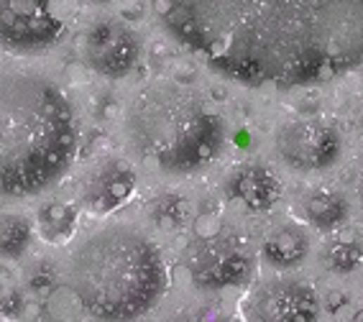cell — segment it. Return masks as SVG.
<instances>
[{
    "label": "cell",
    "instance_id": "obj_6",
    "mask_svg": "<svg viewBox=\"0 0 363 322\" xmlns=\"http://www.w3.org/2000/svg\"><path fill=\"white\" fill-rule=\"evenodd\" d=\"M276 148L281 159L292 169L300 172H314V169L328 167L338 156L340 139L330 126L312 118L289 120L276 134Z\"/></svg>",
    "mask_w": 363,
    "mask_h": 322
},
{
    "label": "cell",
    "instance_id": "obj_7",
    "mask_svg": "<svg viewBox=\"0 0 363 322\" xmlns=\"http://www.w3.org/2000/svg\"><path fill=\"white\" fill-rule=\"evenodd\" d=\"M82 54L92 72L103 77H123L136 62L139 44L123 23L100 18L82 34Z\"/></svg>",
    "mask_w": 363,
    "mask_h": 322
},
{
    "label": "cell",
    "instance_id": "obj_10",
    "mask_svg": "<svg viewBox=\"0 0 363 322\" xmlns=\"http://www.w3.org/2000/svg\"><path fill=\"white\" fill-rule=\"evenodd\" d=\"M133 189V174L126 164L115 159L103 161L98 169H92L87 182H84V202L92 210L108 212L118 207Z\"/></svg>",
    "mask_w": 363,
    "mask_h": 322
},
{
    "label": "cell",
    "instance_id": "obj_16",
    "mask_svg": "<svg viewBox=\"0 0 363 322\" xmlns=\"http://www.w3.org/2000/svg\"><path fill=\"white\" fill-rule=\"evenodd\" d=\"M42 225L46 233H62V236H67L72 231V225H75V215L64 205H51L49 210L44 212Z\"/></svg>",
    "mask_w": 363,
    "mask_h": 322
},
{
    "label": "cell",
    "instance_id": "obj_3",
    "mask_svg": "<svg viewBox=\"0 0 363 322\" xmlns=\"http://www.w3.org/2000/svg\"><path fill=\"white\" fill-rule=\"evenodd\" d=\"M123 128L141 167L164 174H195L225 143L223 120L187 82L154 79L133 92Z\"/></svg>",
    "mask_w": 363,
    "mask_h": 322
},
{
    "label": "cell",
    "instance_id": "obj_11",
    "mask_svg": "<svg viewBox=\"0 0 363 322\" xmlns=\"http://www.w3.org/2000/svg\"><path fill=\"white\" fill-rule=\"evenodd\" d=\"M238 195L243 197V202L251 205V207H269L276 197V179L264 169H251L248 174L241 176Z\"/></svg>",
    "mask_w": 363,
    "mask_h": 322
},
{
    "label": "cell",
    "instance_id": "obj_4",
    "mask_svg": "<svg viewBox=\"0 0 363 322\" xmlns=\"http://www.w3.org/2000/svg\"><path fill=\"white\" fill-rule=\"evenodd\" d=\"M67 284L98 320H131L154 307L167 269L156 243L133 225L113 223L90 233L67 259Z\"/></svg>",
    "mask_w": 363,
    "mask_h": 322
},
{
    "label": "cell",
    "instance_id": "obj_17",
    "mask_svg": "<svg viewBox=\"0 0 363 322\" xmlns=\"http://www.w3.org/2000/svg\"><path fill=\"white\" fill-rule=\"evenodd\" d=\"M115 115H118V105H113L110 103V105L105 108V118H115Z\"/></svg>",
    "mask_w": 363,
    "mask_h": 322
},
{
    "label": "cell",
    "instance_id": "obj_18",
    "mask_svg": "<svg viewBox=\"0 0 363 322\" xmlns=\"http://www.w3.org/2000/svg\"><path fill=\"white\" fill-rule=\"evenodd\" d=\"M358 195H361V202H363V176H361V184H358Z\"/></svg>",
    "mask_w": 363,
    "mask_h": 322
},
{
    "label": "cell",
    "instance_id": "obj_14",
    "mask_svg": "<svg viewBox=\"0 0 363 322\" xmlns=\"http://www.w3.org/2000/svg\"><path fill=\"white\" fill-rule=\"evenodd\" d=\"M343 212H345V207H343L340 200L333 195H320V197H312V200H310V217H312L314 223L333 225L340 220Z\"/></svg>",
    "mask_w": 363,
    "mask_h": 322
},
{
    "label": "cell",
    "instance_id": "obj_9",
    "mask_svg": "<svg viewBox=\"0 0 363 322\" xmlns=\"http://www.w3.org/2000/svg\"><path fill=\"white\" fill-rule=\"evenodd\" d=\"M251 315L259 320H312L314 297L300 284H272L253 297Z\"/></svg>",
    "mask_w": 363,
    "mask_h": 322
},
{
    "label": "cell",
    "instance_id": "obj_1",
    "mask_svg": "<svg viewBox=\"0 0 363 322\" xmlns=\"http://www.w3.org/2000/svg\"><path fill=\"white\" fill-rule=\"evenodd\" d=\"M189 49L246 84H307L363 64V0H151Z\"/></svg>",
    "mask_w": 363,
    "mask_h": 322
},
{
    "label": "cell",
    "instance_id": "obj_12",
    "mask_svg": "<svg viewBox=\"0 0 363 322\" xmlns=\"http://www.w3.org/2000/svg\"><path fill=\"white\" fill-rule=\"evenodd\" d=\"M307 243L294 231H279L266 240V259L274 261L276 266H292L305 256Z\"/></svg>",
    "mask_w": 363,
    "mask_h": 322
},
{
    "label": "cell",
    "instance_id": "obj_8",
    "mask_svg": "<svg viewBox=\"0 0 363 322\" xmlns=\"http://www.w3.org/2000/svg\"><path fill=\"white\" fill-rule=\"evenodd\" d=\"M192 271L205 284H223L238 276L246 269V248L225 231V225L212 236H197L189 245Z\"/></svg>",
    "mask_w": 363,
    "mask_h": 322
},
{
    "label": "cell",
    "instance_id": "obj_19",
    "mask_svg": "<svg viewBox=\"0 0 363 322\" xmlns=\"http://www.w3.org/2000/svg\"><path fill=\"white\" fill-rule=\"evenodd\" d=\"M361 128H363V115H361Z\"/></svg>",
    "mask_w": 363,
    "mask_h": 322
},
{
    "label": "cell",
    "instance_id": "obj_15",
    "mask_svg": "<svg viewBox=\"0 0 363 322\" xmlns=\"http://www.w3.org/2000/svg\"><path fill=\"white\" fill-rule=\"evenodd\" d=\"M28 240V228L18 217H8L0 223V248L6 251H21Z\"/></svg>",
    "mask_w": 363,
    "mask_h": 322
},
{
    "label": "cell",
    "instance_id": "obj_5",
    "mask_svg": "<svg viewBox=\"0 0 363 322\" xmlns=\"http://www.w3.org/2000/svg\"><path fill=\"white\" fill-rule=\"evenodd\" d=\"M79 0H0V46L15 54H42L75 21Z\"/></svg>",
    "mask_w": 363,
    "mask_h": 322
},
{
    "label": "cell",
    "instance_id": "obj_2",
    "mask_svg": "<svg viewBox=\"0 0 363 322\" xmlns=\"http://www.w3.org/2000/svg\"><path fill=\"white\" fill-rule=\"evenodd\" d=\"M75 141V110L54 79L0 70V195H39L70 167Z\"/></svg>",
    "mask_w": 363,
    "mask_h": 322
},
{
    "label": "cell",
    "instance_id": "obj_13",
    "mask_svg": "<svg viewBox=\"0 0 363 322\" xmlns=\"http://www.w3.org/2000/svg\"><path fill=\"white\" fill-rule=\"evenodd\" d=\"M82 302H79L77 292L70 284L56 287L49 297H46V315L54 320H77L82 317Z\"/></svg>",
    "mask_w": 363,
    "mask_h": 322
}]
</instances>
